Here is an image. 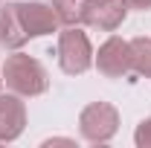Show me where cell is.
I'll use <instances>...</instances> for the list:
<instances>
[{
    "label": "cell",
    "instance_id": "1",
    "mask_svg": "<svg viewBox=\"0 0 151 148\" xmlns=\"http://www.w3.org/2000/svg\"><path fill=\"white\" fill-rule=\"evenodd\" d=\"M3 84L23 99H32L50 90V75L38 58L15 50L12 55H6V64H3Z\"/></svg>",
    "mask_w": 151,
    "mask_h": 148
},
{
    "label": "cell",
    "instance_id": "2",
    "mask_svg": "<svg viewBox=\"0 0 151 148\" xmlns=\"http://www.w3.org/2000/svg\"><path fill=\"white\" fill-rule=\"evenodd\" d=\"M58 67L67 75H81L93 67V47L78 26L58 29Z\"/></svg>",
    "mask_w": 151,
    "mask_h": 148
},
{
    "label": "cell",
    "instance_id": "3",
    "mask_svg": "<svg viewBox=\"0 0 151 148\" xmlns=\"http://www.w3.org/2000/svg\"><path fill=\"white\" fill-rule=\"evenodd\" d=\"M116 131H119V111L111 102H90L78 113V134H81V139H87L93 145L111 142Z\"/></svg>",
    "mask_w": 151,
    "mask_h": 148
},
{
    "label": "cell",
    "instance_id": "4",
    "mask_svg": "<svg viewBox=\"0 0 151 148\" xmlns=\"http://www.w3.org/2000/svg\"><path fill=\"white\" fill-rule=\"evenodd\" d=\"M18 15H20V23H23L26 38H44V35H52V32L61 29V20H58L52 3L18 0Z\"/></svg>",
    "mask_w": 151,
    "mask_h": 148
},
{
    "label": "cell",
    "instance_id": "5",
    "mask_svg": "<svg viewBox=\"0 0 151 148\" xmlns=\"http://www.w3.org/2000/svg\"><path fill=\"white\" fill-rule=\"evenodd\" d=\"M93 64L105 78H125V75L131 73V50H128V41L119 38V35H111L99 47V52H93Z\"/></svg>",
    "mask_w": 151,
    "mask_h": 148
},
{
    "label": "cell",
    "instance_id": "6",
    "mask_svg": "<svg viewBox=\"0 0 151 148\" xmlns=\"http://www.w3.org/2000/svg\"><path fill=\"white\" fill-rule=\"evenodd\" d=\"M128 3L125 0H87V15L84 23L99 32H116L128 18Z\"/></svg>",
    "mask_w": 151,
    "mask_h": 148
},
{
    "label": "cell",
    "instance_id": "7",
    "mask_svg": "<svg viewBox=\"0 0 151 148\" xmlns=\"http://www.w3.org/2000/svg\"><path fill=\"white\" fill-rule=\"evenodd\" d=\"M26 128V105L18 93H0V142H15Z\"/></svg>",
    "mask_w": 151,
    "mask_h": 148
},
{
    "label": "cell",
    "instance_id": "8",
    "mask_svg": "<svg viewBox=\"0 0 151 148\" xmlns=\"http://www.w3.org/2000/svg\"><path fill=\"white\" fill-rule=\"evenodd\" d=\"M29 38L23 32V23H20V15H18V3H3L0 6V47L15 52L26 44Z\"/></svg>",
    "mask_w": 151,
    "mask_h": 148
},
{
    "label": "cell",
    "instance_id": "9",
    "mask_svg": "<svg viewBox=\"0 0 151 148\" xmlns=\"http://www.w3.org/2000/svg\"><path fill=\"white\" fill-rule=\"evenodd\" d=\"M128 50H131V70L137 75L151 78V38H131Z\"/></svg>",
    "mask_w": 151,
    "mask_h": 148
},
{
    "label": "cell",
    "instance_id": "10",
    "mask_svg": "<svg viewBox=\"0 0 151 148\" xmlns=\"http://www.w3.org/2000/svg\"><path fill=\"white\" fill-rule=\"evenodd\" d=\"M52 9L64 26H81L87 15V0H52Z\"/></svg>",
    "mask_w": 151,
    "mask_h": 148
},
{
    "label": "cell",
    "instance_id": "11",
    "mask_svg": "<svg viewBox=\"0 0 151 148\" xmlns=\"http://www.w3.org/2000/svg\"><path fill=\"white\" fill-rule=\"evenodd\" d=\"M134 142H137V148H151V116L137 125V131H134Z\"/></svg>",
    "mask_w": 151,
    "mask_h": 148
},
{
    "label": "cell",
    "instance_id": "12",
    "mask_svg": "<svg viewBox=\"0 0 151 148\" xmlns=\"http://www.w3.org/2000/svg\"><path fill=\"white\" fill-rule=\"evenodd\" d=\"M128 9H137V12H151V0H125Z\"/></svg>",
    "mask_w": 151,
    "mask_h": 148
},
{
    "label": "cell",
    "instance_id": "13",
    "mask_svg": "<svg viewBox=\"0 0 151 148\" xmlns=\"http://www.w3.org/2000/svg\"><path fill=\"white\" fill-rule=\"evenodd\" d=\"M0 87H3V67H0Z\"/></svg>",
    "mask_w": 151,
    "mask_h": 148
}]
</instances>
